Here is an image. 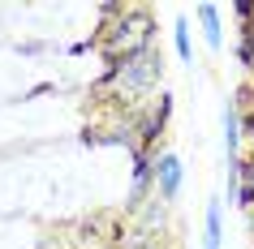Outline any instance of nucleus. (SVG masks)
Masks as SVG:
<instances>
[{
  "mask_svg": "<svg viewBox=\"0 0 254 249\" xmlns=\"http://www.w3.org/2000/svg\"><path fill=\"white\" fill-rule=\"evenodd\" d=\"M108 17H117L112 26H104L99 35V48L108 52V60H125V56H138V52H151V17L142 9H104Z\"/></svg>",
  "mask_w": 254,
  "mask_h": 249,
  "instance_id": "f03ea898",
  "label": "nucleus"
},
{
  "mask_svg": "<svg viewBox=\"0 0 254 249\" xmlns=\"http://www.w3.org/2000/svg\"><path fill=\"white\" fill-rule=\"evenodd\" d=\"M181 181H186V168L173 150H155V198L164 206H173L181 198Z\"/></svg>",
  "mask_w": 254,
  "mask_h": 249,
  "instance_id": "7ed1b4c3",
  "label": "nucleus"
},
{
  "mask_svg": "<svg viewBox=\"0 0 254 249\" xmlns=\"http://www.w3.org/2000/svg\"><path fill=\"white\" fill-rule=\"evenodd\" d=\"M241 142H246V112H241V95L224 99V150L228 163L241 159Z\"/></svg>",
  "mask_w": 254,
  "mask_h": 249,
  "instance_id": "20e7f679",
  "label": "nucleus"
},
{
  "mask_svg": "<svg viewBox=\"0 0 254 249\" xmlns=\"http://www.w3.org/2000/svg\"><path fill=\"white\" fill-rule=\"evenodd\" d=\"M194 13H198V26H202V39H207V48H211V52H220V48H224V26H220V4H198Z\"/></svg>",
  "mask_w": 254,
  "mask_h": 249,
  "instance_id": "423d86ee",
  "label": "nucleus"
},
{
  "mask_svg": "<svg viewBox=\"0 0 254 249\" xmlns=\"http://www.w3.org/2000/svg\"><path fill=\"white\" fill-rule=\"evenodd\" d=\"M173 48H177V60H181V65L194 60V39H190V22H186V17H177V22H173Z\"/></svg>",
  "mask_w": 254,
  "mask_h": 249,
  "instance_id": "0eeeda50",
  "label": "nucleus"
},
{
  "mask_svg": "<svg viewBox=\"0 0 254 249\" xmlns=\"http://www.w3.org/2000/svg\"><path fill=\"white\" fill-rule=\"evenodd\" d=\"M202 249H224V198L207 202V215H202Z\"/></svg>",
  "mask_w": 254,
  "mask_h": 249,
  "instance_id": "39448f33",
  "label": "nucleus"
},
{
  "mask_svg": "<svg viewBox=\"0 0 254 249\" xmlns=\"http://www.w3.org/2000/svg\"><path fill=\"white\" fill-rule=\"evenodd\" d=\"M237 56H241V65L254 73V17L241 26V43H237Z\"/></svg>",
  "mask_w": 254,
  "mask_h": 249,
  "instance_id": "6e6552de",
  "label": "nucleus"
},
{
  "mask_svg": "<svg viewBox=\"0 0 254 249\" xmlns=\"http://www.w3.org/2000/svg\"><path fill=\"white\" fill-rule=\"evenodd\" d=\"M246 228H250V236H254V206L246 210Z\"/></svg>",
  "mask_w": 254,
  "mask_h": 249,
  "instance_id": "1a4fd4ad",
  "label": "nucleus"
},
{
  "mask_svg": "<svg viewBox=\"0 0 254 249\" xmlns=\"http://www.w3.org/2000/svg\"><path fill=\"white\" fill-rule=\"evenodd\" d=\"M160 73H164V60L160 52H138V56H125V60H108V86H112V99H129V103H142L155 86H160Z\"/></svg>",
  "mask_w": 254,
  "mask_h": 249,
  "instance_id": "f257e3e1",
  "label": "nucleus"
}]
</instances>
